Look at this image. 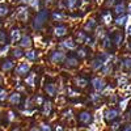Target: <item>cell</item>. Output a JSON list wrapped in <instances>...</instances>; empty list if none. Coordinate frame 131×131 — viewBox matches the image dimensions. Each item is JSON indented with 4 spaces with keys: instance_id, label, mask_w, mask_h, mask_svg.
Masks as SVG:
<instances>
[{
    "instance_id": "obj_9",
    "label": "cell",
    "mask_w": 131,
    "mask_h": 131,
    "mask_svg": "<svg viewBox=\"0 0 131 131\" xmlns=\"http://www.w3.org/2000/svg\"><path fill=\"white\" fill-rule=\"evenodd\" d=\"M64 66H66L67 68H70V70H72V68H78L79 66H80V59H79L78 57H72V55H70V57L66 58V60H64Z\"/></svg>"
},
{
    "instance_id": "obj_34",
    "label": "cell",
    "mask_w": 131,
    "mask_h": 131,
    "mask_svg": "<svg viewBox=\"0 0 131 131\" xmlns=\"http://www.w3.org/2000/svg\"><path fill=\"white\" fill-rule=\"evenodd\" d=\"M10 50H12V49H10V45H9V43H7L5 46H3L2 49H0V58L7 57V54H8Z\"/></svg>"
},
{
    "instance_id": "obj_4",
    "label": "cell",
    "mask_w": 131,
    "mask_h": 131,
    "mask_svg": "<svg viewBox=\"0 0 131 131\" xmlns=\"http://www.w3.org/2000/svg\"><path fill=\"white\" fill-rule=\"evenodd\" d=\"M66 52L62 51V50H54L50 52V55H49V60L54 64H60L66 60Z\"/></svg>"
},
{
    "instance_id": "obj_57",
    "label": "cell",
    "mask_w": 131,
    "mask_h": 131,
    "mask_svg": "<svg viewBox=\"0 0 131 131\" xmlns=\"http://www.w3.org/2000/svg\"><path fill=\"white\" fill-rule=\"evenodd\" d=\"M4 2H5V0H0V4H3Z\"/></svg>"
},
{
    "instance_id": "obj_55",
    "label": "cell",
    "mask_w": 131,
    "mask_h": 131,
    "mask_svg": "<svg viewBox=\"0 0 131 131\" xmlns=\"http://www.w3.org/2000/svg\"><path fill=\"white\" fill-rule=\"evenodd\" d=\"M127 10H128V13L131 15V3L128 4V7H127Z\"/></svg>"
},
{
    "instance_id": "obj_5",
    "label": "cell",
    "mask_w": 131,
    "mask_h": 131,
    "mask_svg": "<svg viewBox=\"0 0 131 131\" xmlns=\"http://www.w3.org/2000/svg\"><path fill=\"white\" fill-rule=\"evenodd\" d=\"M30 68H31V64L29 62H20L17 63L13 71H15V75L17 76H26V73H30Z\"/></svg>"
},
{
    "instance_id": "obj_20",
    "label": "cell",
    "mask_w": 131,
    "mask_h": 131,
    "mask_svg": "<svg viewBox=\"0 0 131 131\" xmlns=\"http://www.w3.org/2000/svg\"><path fill=\"white\" fill-rule=\"evenodd\" d=\"M10 54H12V57H13L15 59H21V58H24V57H25V51L21 49L20 46L13 47L12 50H10Z\"/></svg>"
},
{
    "instance_id": "obj_8",
    "label": "cell",
    "mask_w": 131,
    "mask_h": 131,
    "mask_svg": "<svg viewBox=\"0 0 131 131\" xmlns=\"http://www.w3.org/2000/svg\"><path fill=\"white\" fill-rule=\"evenodd\" d=\"M118 115H119V112L117 110L115 107H109V109H106L105 113H104V118H105L106 122L115 121V119L118 118Z\"/></svg>"
},
{
    "instance_id": "obj_44",
    "label": "cell",
    "mask_w": 131,
    "mask_h": 131,
    "mask_svg": "<svg viewBox=\"0 0 131 131\" xmlns=\"http://www.w3.org/2000/svg\"><path fill=\"white\" fill-rule=\"evenodd\" d=\"M105 7L106 8H110V7H114L117 4V0H105Z\"/></svg>"
},
{
    "instance_id": "obj_46",
    "label": "cell",
    "mask_w": 131,
    "mask_h": 131,
    "mask_svg": "<svg viewBox=\"0 0 131 131\" xmlns=\"http://www.w3.org/2000/svg\"><path fill=\"white\" fill-rule=\"evenodd\" d=\"M41 130L42 131H51V126L49 123H41Z\"/></svg>"
},
{
    "instance_id": "obj_19",
    "label": "cell",
    "mask_w": 131,
    "mask_h": 131,
    "mask_svg": "<svg viewBox=\"0 0 131 131\" xmlns=\"http://www.w3.org/2000/svg\"><path fill=\"white\" fill-rule=\"evenodd\" d=\"M91 68L93 70V71H98V70H101L102 67H104V66H105V63L100 59V58H98V57H96L92 62H91Z\"/></svg>"
},
{
    "instance_id": "obj_43",
    "label": "cell",
    "mask_w": 131,
    "mask_h": 131,
    "mask_svg": "<svg viewBox=\"0 0 131 131\" xmlns=\"http://www.w3.org/2000/svg\"><path fill=\"white\" fill-rule=\"evenodd\" d=\"M127 84H128V79H127V78H123V76H122V78L118 79V85H119V86H125V85H127Z\"/></svg>"
},
{
    "instance_id": "obj_18",
    "label": "cell",
    "mask_w": 131,
    "mask_h": 131,
    "mask_svg": "<svg viewBox=\"0 0 131 131\" xmlns=\"http://www.w3.org/2000/svg\"><path fill=\"white\" fill-rule=\"evenodd\" d=\"M126 3L125 2H118L115 5H114V13L117 15V16H121V15H123L125 12H126Z\"/></svg>"
},
{
    "instance_id": "obj_17",
    "label": "cell",
    "mask_w": 131,
    "mask_h": 131,
    "mask_svg": "<svg viewBox=\"0 0 131 131\" xmlns=\"http://www.w3.org/2000/svg\"><path fill=\"white\" fill-rule=\"evenodd\" d=\"M112 45H113V38H110V34L106 33V34H104V37L101 39V47L107 50V49L112 47Z\"/></svg>"
},
{
    "instance_id": "obj_52",
    "label": "cell",
    "mask_w": 131,
    "mask_h": 131,
    "mask_svg": "<svg viewBox=\"0 0 131 131\" xmlns=\"http://www.w3.org/2000/svg\"><path fill=\"white\" fill-rule=\"evenodd\" d=\"M29 131H42V130H41V127H37V126H33V127H31V128H30Z\"/></svg>"
},
{
    "instance_id": "obj_31",
    "label": "cell",
    "mask_w": 131,
    "mask_h": 131,
    "mask_svg": "<svg viewBox=\"0 0 131 131\" xmlns=\"http://www.w3.org/2000/svg\"><path fill=\"white\" fill-rule=\"evenodd\" d=\"M89 54V50L86 47H79L78 50H76V57H78L79 59H85L86 57H88Z\"/></svg>"
},
{
    "instance_id": "obj_24",
    "label": "cell",
    "mask_w": 131,
    "mask_h": 131,
    "mask_svg": "<svg viewBox=\"0 0 131 131\" xmlns=\"http://www.w3.org/2000/svg\"><path fill=\"white\" fill-rule=\"evenodd\" d=\"M86 38H88V36L85 34L84 30H78L75 33V41H76V43H84L86 41Z\"/></svg>"
},
{
    "instance_id": "obj_28",
    "label": "cell",
    "mask_w": 131,
    "mask_h": 131,
    "mask_svg": "<svg viewBox=\"0 0 131 131\" xmlns=\"http://www.w3.org/2000/svg\"><path fill=\"white\" fill-rule=\"evenodd\" d=\"M51 18H52V21H59V23H62V21L66 20V13H63L62 10H54L51 13Z\"/></svg>"
},
{
    "instance_id": "obj_32",
    "label": "cell",
    "mask_w": 131,
    "mask_h": 131,
    "mask_svg": "<svg viewBox=\"0 0 131 131\" xmlns=\"http://www.w3.org/2000/svg\"><path fill=\"white\" fill-rule=\"evenodd\" d=\"M9 7L7 4H0V18H3V17H7L9 15Z\"/></svg>"
},
{
    "instance_id": "obj_58",
    "label": "cell",
    "mask_w": 131,
    "mask_h": 131,
    "mask_svg": "<svg viewBox=\"0 0 131 131\" xmlns=\"http://www.w3.org/2000/svg\"><path fill=\"white\" fill-rule=\"evenodd\" d=\"M0 28H2V23H0Z\"/></svg>"
},
{
    "instance_id": "obj_22",
    "label": "cell",
    "mask_w": 131,
    "mask_h": 131,
    "mask_svg": "<svg viewBox=\"0 0 131 131\" xmlns=\"http://www.w3.org/2000/svg\"><path fill=\"white\" fill-rule=\"evenodd\" d=\"M94 29H97V21L94 18L86 20V23L84 24V30L85 31H93Z\"/></svg>"
},
{
    "instance_id": "obj_12",
    "label": "cell",
    "mask_w": 131,
    "mask_h": 131,
    "mask_svg": "<svg viewBox=\"0 0 131 131\" xmlns=\"http://www.w3.org/2000/svg\"><path fill=\"white\" fill-rule=\"evenodd\" d=\"M0 70H2V72H9V71H12L15 70V62L12 59H4L2 62V64H0Z\"/></svg>"
},
{
    "instance_id": "obj_51",
    "label": "cell",
    "mask_w": 131,
    "mask_h": 131,
    "mask_svg": "<svg viewBox=\"0 0 131 131\" xmlns=\"http://www.w3.org/2000/svg\"><path fill=\"white\" fill-rule=\"evenodd\" d=\"M118 127H119V123H118V122L113 123V126H112V131H115V130H117Z\"/></svg>"
},
{
    "instance_id": "obj_21",
    "label": "cell",
    "mask_w": 131,
    "mask_h": 131,
    "mask_svg": "<svg viewBox=\"0 0 131 131\" xmlns=\"http://www.w3.org/2000/svg\"><path fill=\"white\" fill-rule=\"evenodd\" d=\"M60 46L64 47V49H67V50H75V49H76V41L72 39V38L64 39V41L60 43Z\"/></svg>"
},
{
    "instance_id": "obj_54",
    "label": "cell",
    "mask_w": 131,
    "mask_h": 131,
    "mask_svg": "<svg viewBox=\"0 0 131 131\" xmlns=\"http://www.w3.org/2000/svg\"><path fill=\"white\" fill-rule=\"evenodd\" d=\"M20 2H21V3H23L24 5H29V3L31 2V0H20Z\"/></svg>"
},
{
    "instance_id": "obj_45",
    "label": "cell",
    "mask_w": 131,
    "mask_h": 131,
    "mask_svg": "<svg viewBox=\"0 0 131 131\" xmlns=\"http://www.w3.org/2000/svg\"><path fill=\"white\" fill-rule=\"evenodd\" d=\"M127 104H128V98H125V100L119 101V107H121L122 110H125V109H126V106H127Z\"/></svg>"
},
{
    "instance_id": "obj_35",
    "label": "cell",
    "mask_w": 131,
    "mask_h": 131,
    "mask_svg": "<svg viewBox=\"0 0 131 131\" xmlns=\"http://www.w3.org/2000/svg\"><path fill=\"white\" fill-rule=\"evenodd\" d=\"M33 105H36L34 101L31 100V98H26L25 102H24V107H25V110H33Z\"/></svg>"
},
{
    "instance_id": "obj_3",
    "label": "cell",
    "mask_w": 131,
    "mask_h": 131,
    "mask_svg": "<svg viewBox=\"0 0 131 131\" xmlns=\"http://www.w3.org/2000/svg\"><path fill=\"white\" fill-rule=\"evenodd\" d=\"M93 122V115H92V113L91 112H88V110H83V112H80L79 114H78V123L80 125V126H88V125H91Z\"/></svg>"
},
{
    "instance_id": "obj_39",
    "label": "cell",
    "mask_w": 131,
    "mask_h": 131,
    "mask_svg": "<svg viewBox=\"0 0 131 131\" xmlns=\"http://www.w3.org/2000/svg\"><path fill=\"white\" fill-rule=\"evenodd\" d=\"M112 64L110 63H106L105 66H104V67L101 68V72H102V75H109V73H110L112 72Z\"/></svg>"
},
{
    "instance_id": "obj_23",
    "label": "cell",
    "mask_w": 131,
    "mask_h": 131,
    "mask_svg": "<svg viewBox=\"0 0 131 131\" xmlns=\"http://www.w3.org/2000/svg\"><path fill=\"white\" fill-rule=\"evenodd\" d=\"M125 41V36L122 31H115L113 34V42L115 43V46H121Z\"/></svg>"
},
{
    "instance_id": "obj_7",
    "label": "cell",
    "mask_w": 131,
    "mask_h": 131,
    "mask_svg": "<svg viewBox=\"0 0 131 131\" xmlns=\"http://www.w3.org/2000/svg\"><path fill=\"white\" fill-rule=\"evenodd\" d=\"M91 85L96 92H102L106 88V83L102 78H93L91 81Z\"/></svg>"
},
{
    "instance_id": "obj_56",
    "label": "cell",
    "mask_w": 131,
    "mask_h": 131,
    "mask_svg": "<svg viewBox=\"0 0 131 131\" xmlns=\"http://www.w3.org/2000/svg\"><path fill=\"white\" fill-rule=\"evenodd\" d=\"M128 49L131 50V42H128Z\"/></svg>"
},
{
    "instance_id": "obj_15",
    "label": "cell",
    "mask_w": 131,
    "mask_h": 131,
    "mask_svg": "<svg viewBox=\"0 0 131 131\" xmlns=\"http://www.w3.org/2000/svg\"><path fill=\"white\" fill-rule=\"evenodd\" d=\"M81 5V0H64V7L68 10H75Z\"/></svg>"
},
{
    "instance_id": "obj_10",
    "label": "cell",
    "mask_w": 131,
    "mask_h": 131,
    "mask_svg": "<svg viewBox=\"0 0 131 131\" xmlns=\"http://www.w3.org/2000/svg\"><path fill=\"white\" fill-rule=\"evenodd\" d=\"M31 45H33V39L29 34H23V37H21L20 42H18V46L21 49H25V50H29L31 49Z\"/></svg>"
},
{
    "instance_id": "obj_47",
    "label": "cell",
    "mask_w": 131,
    "mask_h": 131,
    "mask_svg": "<svg viewBox=\"0 0 131 131\" xmlns=\"http://www.w3.org/2000/svg\"><path fill=\"white\" fill-rule=\"evenodd\" d=\"M85 43H86L88 46H94V38L88 37V38H86V41H85Z\"/></svg>"
},
{
    "instance_id": "obj_41",
    "label": "cell",
    "mask_w": 131,
    "mask_h": 131,
    "mask_svg": "<svg viewBox=\"0 0 131 131\" xmlns=\"http://www.w3.org/2000/svg\"><path fill=\"white\" fill-rule=\"evenodd\" d=\"M67 96H68V97H79L80 93L76 92V91H73L71 86H68V88H67Z\"/></svg>"
},
{
    "instance_id": "obj_29",
    "label": "cell",
    "mask_w": 131,
    "mask_h": 131,
    "mask_svg": "<svg viewBox=\"0 0 131 131\" xmlns=\"http://www.w3.org/2000/svg\"><path fill=\"white\" fill-rule=\"evenodd\" d=\"M127 20H128V17H127L126 15H121V16H118V17L114 20V24H115L117 26H119V28H122V26H125V25L127 24Z\"/></svg>"
},
{
    "instance_id": "obj_1",
    "label": "cell",
    "mask_w": 131,
    "mask_h": 131,
    "mask_svg": "<svg viewBox=\"0 0 131 131\" xmlns=\"http://www.w3.org/2000/svg\"><path fill=\"white\" fill-rule=\"evenodd\" d=\"M47 17H49V10L47 9H41L37 12L36 17L33 18V23H31V28L34 30H39L43 28L45 23L47 21Z\"/></svg>"
},
{
    "instance_id": "obj_37",
    "label": "cell",
    "mask_w": 131,
    "mask_h": 131,
    "mask_svg": "<svg viewBox=\"0 0 131 131\" xmlns=\"http://www.w3.org/2000/svg\"><path fill=\"white\" fill-rule=\"evenodd\" d=\"M8 96H9V94H8L7 89H4V88H2V86H0V102L8 100Z\"/></svg>"
},
{
    "instance_id": "obj_33",
    "label": "cell",
    "mask_w": 131,
    "mask_h": 131,
    "mask_svg": "<svg viewBox=\"0 0 131 131\" xmlns=\"http://www.w3.org/2000/svg\"><path fill=\"white\" fill-rule=\"evenodd\" d=\"M122 67H123V70H125V71L131 72V58H130V57H127V58L122 59Z\"/></svg>"
},
{
    "instance_id": "obj_50",
    "label": "cell",
    "mask_w": 131,
    "mask_h": 131,
    "mask_svg": "<svg viewBox=\"0 0 131 131\" xmlns=\"http://www.w3.org/2000/svg\"><path fill=\"white\" fill-rule=\"evenodd\" d=\"M54 131H63V127L60 125H55V127H54Z\"/></svg>"
},
{
    "instance_id": "obj_53",
    "label": "cell",
    "mask_w": 131,
    "mask_h": 131,
    "mask_svg": "<svg viewBox=\"0 0 131 131\" xmlns=\"http://www.w3.org/2000/svg\"><path fill=\"white\" fill-rule=\"evenodd\" d=\"M126 31H127V36H130L131 37V24L127 26V29H126Z\"/></svg>"
},
{
    "instance_id": "obj_13",
    "label": "cell",
    "mask_w": 131,
    "mask_h": 131,
    "mask_svg": "<svg viewBox=\"0 0 131 131\" xmlns=\"http://www.w3.org/2000/svg\"><path fill=\"white\" fill-rule=\"evenodd\" d=\"M8 102H9L10 105H13V106L20 105V102H21V93L17 92V91L12 92V93L8 96Z\"/></svg>"
},
{
    "instance_id": "obj_27",
    "label": "cell",
    "mask_w": 131,
    "mask_h": 131,
    "mask_svg": "<svg viewBox=\"0 0 131 131\" xmlns=\"http://www.w3.org/2000/svg\"><path fill=\"white\" fill-rule=\"evenodd\" d=\"M73 83H75L76 86H79V88H85V86L89 84L88 80H86L85 78H83V76H76L75 80H73Z\"/></svg>"
},
{
    "instance_id": "obj_40",
    "label": "cell",
    "mask_w": 131,
    "mask_h": 131,
    "mask_svg": "<svg viewBox=\"0 0 131 131\" xmlns=\"http://www.w3.org/2000/svg\"><path fill=\"white\" fill-rule=\"evenodd\" d=\"M33 101H34V104L36 105H43V102H45V98H43L42 96H39V94H36L34 96V98H33Z\"/></svg>"
},
{
    "instance_id": "obj_38",
    "label": "cell",
    "mask_w": 131,
    "mask_h": 131,
    "mask_svg": "<svg viewBox=\"0 0 131 131\" xmlns=\"http://www.w3.org/2000/svg\"><path fill=\"white\" fill-rule=\"evenodd\" d=\"M28 7H30V8H33V9H36V10H39V7H41V0H31V2L29 3V5Z\"/></svg>"
},
{
    "instance_id": "obj_25",
    "label": "cell",
    "mask_w": 131,
    "mask_h": 131,
    "mask_svg": "<svg viewBox=\"0 0 131 131\" xmlns=\"http://www.w3.org/2000/svg\"><path fill=\"white\" fill-rule=\"evenodd\" d=\"M41 112H42V115H45V117L50 115L51 112H52V104L50 101H45L43 105H42V110Z\"/></svg>"
},
{
    "instance_id": "obj_42",
    "label": "cell",
    "mask_w": 131,
    "mask_h": 131,
    "mask_svg": "<svg viewBox=\"0 0 131 131\" xmlns=\"http://www.w3.org/2000/svg\"><path fill=\"white\" fill-rule=\"evenodd\" d=\"M15 119H16V114L13 113V112H7V121L8 122H12V121H15Z\"/></svg>"
},
{
    "instance_id": "obj_14",
    "label": "cell",
    "mask_w": 131,
    "mask_h": 131,
    "mask_svg": "<svg viewBox=\"0 0 131 131\" xmlns=\"http://www.w3.org/2000/svg\"><path fill=\"white\" fill-rule=\"evenodd\" d=\"M21 37H23V34H21V30L17 29V28H12L9 31V39L12 43H16V42H20Z\"/></svg>"
},
{
    "instance_id": "obj_26",
    "label": "cell",
    "mask_w": 131,
    "mask_h": 131,
    "mask_svg": "<svg viewBox=\"0 0 131 131\" xmlns=\"http://www.w3.org/2000/svg\"><path fill=\"white\" fill-rule=\"evenodd\" d=\"M25 58H26L28 62H34V60H37V58H38V54H37L36 50L29 49V50L25 51Z\"/></svg>"
},
{
    "instance_id": "obj_30",
    "label": "cell",
    "mask_w": 131,
    "mask_h": 131,
    "mask_svg": "<svg viewBox=\"0 0 131 131\" xmlns=\"http://www.w3.org/2000/svg\"><path fill=\"white\" fill-rule=\"evenodd\" d=\"M101 18H102V21H104L106 25H109L110 23H113V16H112V13H110V10H104V12L101 13Z\"/></svg>"
},
{
    "instance_id": "obj_36",
    "label": "cell",
    "mask_w": 131,
    "mask_h": 131,
    "mask_svg": "<svg viewBox=\"0 0 131 131\" xmlns=\"http://www.w3.org/2000/svg\"><path fill=\"white\" fill-rule=\"evenodd\" d=\"M7 38H8L7 33L4 30H0V45H2V46L7 45Z\"/></svg>"
},
{
    "instance_id": "obj_49",
    "label": "cell",
    "mask_w": 131,
    "mask_h": 131,
    "mask_svg": "<svg viewBox=\"0 0 131 131\" xmlns=\"http://www.w3.org/2000/svg\"><path fill=\"white\" fill-rule=\"evenodd\" d=\"M123 131H131V123H127L123 126Z\"/></svg>"
},
{
    "instance_id": "obj_6",
    "label": "cell",
    "mask_w": 131,
    "mask_h": 131,
    "mask_svg": "<svg viewBox=\"0 0 131 131\" xmlns=\"http://www.w3.org/2000/svg\"><path fill=\"white\" fill-rule=\"evenodd\" d=\"M43 91H45V93L49 97L54 98V97H57V94H58V86H57L55 83L47 81V83H45V85H43Z\"/></svg>"
},
{
    "instance_id": "obj_16",
    "label": "cell",
    "mask_w": 131,
    "mask_h": 131,
    "mask_svg": "<svg viewBox=\"0 0 131 131\" xmlns=\"http://www.w3.org/2000/svg\"><path fill=\"white\" fill-rule=\"evenodd\" d=\"M36 79H37V73L36 72H30L28 76H25V85H28L29 88H34L36 86Z\"/></svg>"
},
{
    "instance_id": "obj_11",
    "label": "cell",
    "mask_w": 131,
    "mask_h": 131,
    "mask_svg": "<svg viewBox=\"0 0 131 131\" xmlns=\"http://www.w3.org/2000/svg\"><path fill=\"white\" fill-rule=\"evenodd\" d=\"M67 33H68V28L64 24H58L55 28H54V36L58 37V38L67 36Z\"/></svg>"
},
{
    "instance_id": "obj_48",
    "label": "cell",
    "mask_w": 131,
    "mask_h": 131,
    "mask_svg": "<svg viewBox=\"0 0 131 131\" xmlns=\"http://www.w3.org/2000/svg\"><path fill=\"white\" fill-rule=\"evenodd\" d=\"M52 4H54V0H45V5H46V8L51 7Z\"/></svg>"
},
{
    "instance_id": "obj_2",
    "label": "cell",
    "mask_w": 131,
    "mask_h": 131,
    "mask_svg": "<svg viewBox=\"0 0 131 131\" xmlns=\"http://www.w3.org/2000/svg\"><path fill=\"white\" fill-rule=\"evenodd\" d=\"M13 17L20 21V23H26L28 18H29V8L26 5H20L16 8L15 13H13Z\"/></svg>"
}]
</instances>
